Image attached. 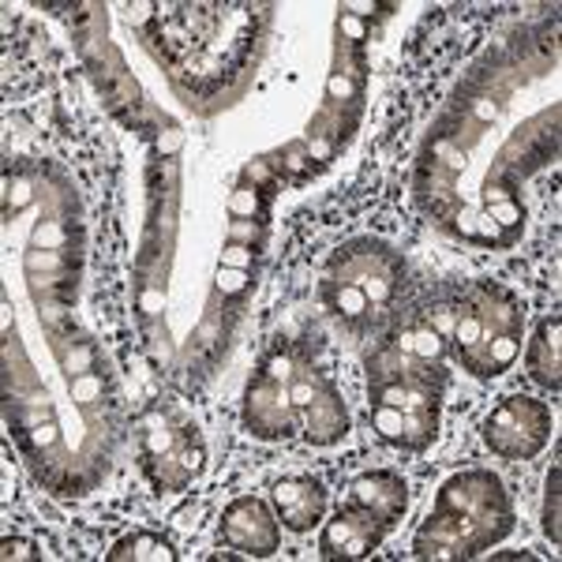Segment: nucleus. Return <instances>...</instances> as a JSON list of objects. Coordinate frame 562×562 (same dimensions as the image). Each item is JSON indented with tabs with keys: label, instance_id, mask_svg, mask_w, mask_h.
<instances>
[{
	"label": "nucleus",
	"instance_id": "1",
	"mask_svg": "<svg viewBox=\"0 0 562 562\" xmlns=\"http://www.w3.org/2000/svg\"><path fill=\"white\" fill-rule=\"evenodd\" d=\"M514 529L503 480L484 469L447 480L428 518L413 540L420 559H473Z\"/></svg>",
	"mask_w": 562,
	"mask_h": 562
},
{
	"label": "nucleus",
	"instance_id": "2",
	"mask_svg": "<svg viewBox=\"0 0 562 562\" xmlns=\"http://www.w3.org/2000/svg\"><path fill=\"white\" fill-rule=\"evenodd\" d=\"M525 312L521 301L498 281H476L454 304L450 341L461 368L476 379H495L518 360Z\"/></svg>",
	"mask_w": 562,
	"mask_h": 562
},
{
	"label": "nucleus",
	"instance_id": "3",
	"mask_svg": "<svg viewBox=\"0 0 562 562\" xmlns=\"http://www.w3.org/2000/svg\"><path fill=\"white\" fill-rule=\"evenodd\" d=\"M402 278L405 267L394 251L383 248V244H357V248L341 251L334 259L323 293L338 319L360 323L394 301Z\"/></svg>",
	"mask_w": 562,
	"mask_h": 562
},
{
	"label": "nucleus",
	"instance_id": "4",
	"mask_svg": "<svg viewBox=\"0 0 562 562\" xmlns=\"http://www.w3.org/2000/svg\"><path fill=\"white\" fill-rule=\"evenodd\" d=\"M551 439V409L532 397H503L484 420V442L506 461L537 458Z\"/></svg>",
	"mask_w": 562,
	"mask_h": 562
},
{
	"label": "nucleus",
	"instance_id": "5",
	"mask_svg": "<svg viewBox=\"0 0 562 562\" xmlns=\"http://www.w3.org/2000/svg\"><path fill=\"white\" fill-rule=\"evenodd\" d=\"M244 431L270 442L301 431L293 397H289V383H278V379L256 371V379L248 383V394H244Z\"/></svg>",
	"mask_w": 562,
	"mask_h": 562
},
{
	"label": "nucleus",
	"instance_id": "6",
	"mask_svg": "<svg viewBox=\"0 0 562 562\" xmlns=\"http://www.w3.org/2000/svg\"><path fill=\"white\" fill-rule=\"evenodd\" d=\"M222 540L229 548H237L240 555H256V559H267L278 551L281 543V529L270 514V506L262 498H251V495H240L225 506L222 514Z\"/></svg>",
	"mask_w": 562,
	"mask_h": 562
},
{
	"label": "nucleus",
	"instance_id": "7",
	"mask_svg": "<svg viewBox=\"0 0 562 562\" xmlns=\"http://www.w3.org/2000/svg\"><path fill=\"white\" fill-rule=\"evenodd\" d=\"M386 525H379L368 510L346 503L330 521L323 525L319 537V551L323 559H364L383 543Z\"/></svg>",
	"mask_w": 562,
	"mask_h": 562
},
{
	"label": "nucleus",
	"instance_id": "8",
	"mask_svg": "<svg viewBox=\"0 0 562 562\" xmlns=\"http://www.w3.org/2000/svg\"><path fill=\"white\" fill-rule=\"evenodd\" d=\"M349 503L368 510L379 525H397L409 506V492H405V480L394 469H371V473L357 476L349 487Z\"/></svg>",
	"mask_w": 562,
	"mask_h": 562
},
{
	"label": "nucleus",
	"instance_id": "9",
	"mask_svg": "<svg viewBox=\"0 0 562 562\" xmlns=\"http://www.w3.org/2000/svg\"><path fill=\"white\" fill-rule=\"evenodd\" d=\"M442 405H409V409H371L379 439L402 450H424L439 435Z\"/></svg>",
	"mask_w": 562,
	"mask_h": 562
},
{
	"label": "nucleus",
	"instance_id": "10",
	"mask_svg": "<svg viewBox=\"0 0 562 562\" xmlns=\"http://www.w3.org/2000/svg\"><path fill=\"white\" fill-rule=\"evenodd\" d=\"M274 510L289 532H312L326 514V487L315 476H289L274 484Z\"/></svg>",
	"mask_w": 562,
	"mask_h": 562
},
{
	"label": "nucleus",
	"instance_id": "11",
	"mask_svg": "<svg viewBox=\"0 0 562 562\" xmlns=\"http://www.w3.org/2000/svg\"><path fill=\"white\" fill-rule=\"evenodd\" d=\"M346 431H349V413H346V405H341L338 386L330 383L301 413V435L307 442H315V447H330V442L346 439Z\"/></svg>",
	"mask_w": 562,
	"mask_h": 562
},
{
	"label": "nucleus",
	"instance_id": "12",
	"mask_svg": "<svg viewBox=\"0 0 562 562\" xmlns=\"http://www.w3.org/2000/svg\"><path fill=\"white\" fill-rule=\"evenodd\" d=\"M559 338H562V319L559 315H548V319L537 326V334H532L529 349H525V368H529L532 383H540L543 390H551V394H559V383H562Z\"/></svg>",
	"mask_w": 562,
	"mask_h": 562
},
{
	"label": "nucleus",
	"instance_id": "13",
	"mask_svg": "<svg viewBox=\"0 0 562 562\" xmlns=\"http://www.w3.org/2000/svg\"><path fill=\"white\" fill-rule=\"evenodd\" d=\"M109 559H147V562H161V559H177V551L169 548L161 537H154V532H135V537L121 540L113 551H109Z\"/></svg>",
	"mask_w": 562,
	"mask_h": 562
},
{
	"label": "nucleus",
	"instance_id": "14",
	"mask_svg": "<svg viewBox=\"0 0 562 562\" xmlns=\"http://www.w3.org/2000/svg\"><path fill=\"white\" fill-rule=\"evenodd\" d=\"M543 532L551 537V543L562 540V529H559V469H551L548 476V503H543Z\"/></svg>",
	"mask_w": 562,
	"mask_h": 562
},
{
	"label": "nucleus",
	"instance_id": "15",
	"mask_svg": "<svg viewBox=\"0 0 562 562\" xmlns=\"http://www.w3.org/2000/svg\"><path fill=\"white\" fill-rule=\"evenodd\" d=\"M4 559H34V548L31 543H20V540H4Z\"/></svg>",
	"mask_w": 562,
	"mask_h": 562
}]
</instances>
